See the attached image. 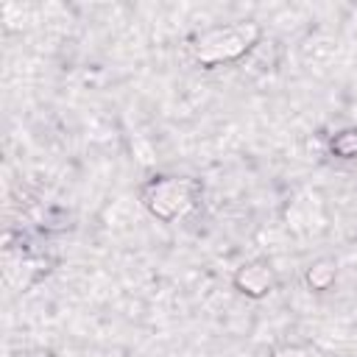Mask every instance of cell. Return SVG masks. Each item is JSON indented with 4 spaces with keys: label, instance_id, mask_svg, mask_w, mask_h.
<instances>
[{
    "label": "cell",
    "instance_id": "cell-2",
    "mask_svg": "<svg viewBox=\"0 0 357 357\" xmlns=\"http://www.w3.org/2000/svg\"><path fill=\"white\" fill-rule=\"evenodd\" d=\"M254 36V31L248 28H229V31H215L209 36H204L198 42V59L215 64L220 59H231L237 53H243L248 47V39Z\"/></svg>",
    "mask_w": 357,
    "mask_h": 357
},
{
    "label": "cell",
    "instance_id": "cell-4",
    "mask_svg": "<svg viewBox=\"0 0 357 357\" xmlns=\"http://www.w3.org/2000/svg\"><path fill=\"white\" fill-rule=\"evenodd\" d=\"M332 276H335V268H332L329 262H321V265H315V268L310 271V284H312V287H326V284L332 282Z\"/></svg>",
    "mask_w": 357,
    "mask_h": 357
},
{
    "label": "cell",
    "instance_id": "cell-1",
    "mask_svg": "<svg viewBox=\"0 0 357 357\" xmlns=\"http://www.w3.org/2000/svg\"><path fill=\"white\" fill-rule=\"evenodd\" d=\"M145 201H148V206H151L159 218L170 220V218L181 215V212L192 204V195H190V184H187V181L162 178V181H153V184L148 187Z\"/></svg>",
    "mask_w": 357,
    "mask_h": 357
},
{
    "label": "cell",
    "instance_id": "cell-3",
    "mask_svg": "<svg viewBox=\"0 0 357 357\" xmlns=\"http://www.w3.org/2000/svg\"><path fill=\"white\" fill-rule=\"evenodd\" d=\"M271 271L265 268V265H248V268H243L240 273H237V284L245 290V293H251V296H262L268 287H271Z\"/></svg>",
    "mask_w": 357,
    "mask_h": 357
}]
</instances>
